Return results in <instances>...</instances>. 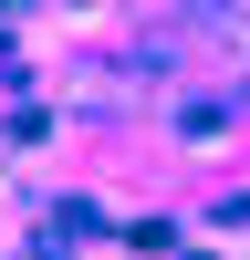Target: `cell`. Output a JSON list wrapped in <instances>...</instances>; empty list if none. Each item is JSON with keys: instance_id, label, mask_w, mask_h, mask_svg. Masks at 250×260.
<instances>
[{"instance_id": "cell-1", "label": "cell", "mask_w": 250, "mask_h": 260, "mask_svg": "<svg viewBox=\"0 0 250 260\" xmlns=\"http://www.w3.org/2000/svg\"><path fill=\"white\" fill-rule=\"evenodd\" d=\"M167 62H188V73H219V83H250V11H229V0H208V11H188L177 31H157Z\"/></svg>"}]
</instances>
